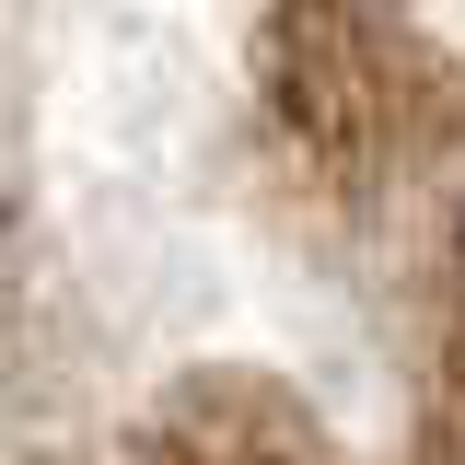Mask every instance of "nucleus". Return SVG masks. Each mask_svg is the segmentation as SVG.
I'll list each match as a JSON object with an SVG mask.
<instances>
[{"mask_svg":"<svg viewBox=\"0 0 465 465\" xmlns=\"http://www.w3.org/2000/svg\"><path fill=\"white\" fill-rule=\"evenodd\" d=\"M0 465H465V0H0Z\"/></svg>","mask_w":465,"mask_h":465,"instance_id":"1","label":"nucleus"}]
</instances>
